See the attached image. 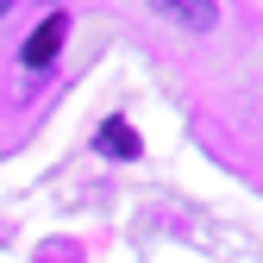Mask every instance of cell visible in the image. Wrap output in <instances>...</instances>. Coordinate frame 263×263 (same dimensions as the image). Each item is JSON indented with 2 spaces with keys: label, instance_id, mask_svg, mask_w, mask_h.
Here are the masks:
<instances>
[{
  "label": "cell",
  "instance_id": "cell-3",
  "mask_svg": "<svg viewBox=\"0 0 263 263\" xmlns=\"http://www.w3.org/2000/svg\"><path fill=\"white\" fill-rule=\"evenodd\" d=\"M101 151H107V157H138V138H132L125 119H107V125H101Z\"/></svg>",
  "mask_w": 263,
  "mask_h": 263
},
{
  "label": "cell",
  "instance_id": "cell-2",
  "mask_svg": "<svg viewBox=\"0 0 263 263\" xmlns=\"http://www.w3.org/2000/svg\"><path fill=\"white\" fill-rule=\"evenodd\" d=\"M57 44H63V19L50 13V19L31 31V38H25V69H44V63L57 57Z\"/></svg>",
  "mask_w": 263,
  "mask_h": 263
},
{
  "label": "cell",
  "instance_id": "cell-4",
  "mask_svg": "<svg viewBox=\"0 0 263 263\" xmlns=\"http://www.w3.org/2000/svg\"><path fill=\"white\" fill-rule=\"evenodd\" d=\"M7 7H13V0H0V13H7Z\"/></svg>",
  "mask_w": 263,
  "mask_h": 263
},
{
  "label": "cell",
  "instance_id": "cell-1",
  "mask_svg": "<svg viewBox=\"0 0 263 263\" xmlns=\"http://www.w3.org/2000/svg\"><path fill=\"white\" fill-rule=\"evenodd\" d=\"M151 7H157L163 19H176L182 31H213V19H219L213 0H151Z\"/></svg>",
  "mask_w": 263,
  "mask_h": 263
}]
</instances>
